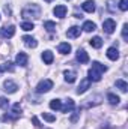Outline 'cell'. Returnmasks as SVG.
I'll return each instance as SVG.
<instances>
[{"label": "cell", "mask_w": 128, "mask_h": 129, "mask_svg": "<svg viewBox=\"0 0 128 129\" xmlns=\"http://www.w3.org/2000/svg\"><path fill=\"white\" fill-rule=\"evenodd\" d=\"M107 71V66L101 64L99 62H92V68L89 69L88 75H89V81H99L101 75Z\"/></svg>", "instance_id": "obj_1"}, {"label": "cell", "mask_w": 128, "mask_h": 129, "mask_svg": "<svg viewBox=\"0 0 128 129\" xmlns=\"http://www.w3.org/2000/svg\"><path fill=\"white\" fill-rule=\"evenodd\" d=\"M21 15H23V18H39L41 17V8L36 3L27 5V6L23 8Z\"/></svg>", "instance_id": "obj_2"}, {"label": "cell", "mask_w": 128, "mask_h": 129, "mask_svg": "<svg viewBox=\"0 0 128 129\" xmlns=\"http://www.w3.org/2000/svg\"><path fill=\"white\" fill-rule=\"evenodd\" d=\"M51 89H53V81H51V80H48V78H45V80H42V81H39V83H38V86H36V93L42 95V93L50 92Z\"/></svg>", "instance_id": "obj_3"}, {"label": "cell", "mask_w": 128, "mask_h": 129, "mask_svg": "<svg viewBox=\"0 0 128 129\" xmlns=\"http://www.w3.org/2000/svg\"><path fill=\"white\" fill-rule=\"evenodd\" d=\"M115 29H116V21L115 20H112V18H107V20H104V23H102V30L105 33H113L115 32Z\"/></svg>", "instance_id": "obj_4"}, {"label": "cell", "mask_w": 128, "mask_h": 129, "mask_svg": "<svg viewBox=\"0 0 128 129\" xmlns=\"http://www.w3.org/2000/svg\"><path fill=\"white\" fill-rule=\"evenodd\" d=\"M15 35V26H6L0 30V38L3 39H9Z\"/></svg>", "instance_id": "obj_5"}, {"label": "cell", "mask_w": 128, "mask_h": 129, "mask_svg": "<svg viewBox=\"0 0 128 129\" xmlns=\"http://www.w3.org/2000/svg\"><path fill=\"white\" fill-rule=\"evenodd\" d=\"M3 89H5L6 93L12 95V93H15V92L18 90V86H17V83H14V81H11V80H6V81L3 83Z\"/></svg>", "instance_id": "obj_6"}, {"label": "cell", "mask_w": 128, "mask_h": 129, "mask_svg": "<svg viewBox=\"0 0 128 129\" xmlns=\"http://www.w3.org/2000/svg\"><path fill=\"white\" fill-rule=\"evenodd\" d=\"M89 87H91V81H89V78H84V80H81L80 86L77 87V93L78 95H83L84 92H88Z\"/></svg>", "instance_id": "obj_7"}, {"label": "cell", "mask_w": 128, "mask_h": 129, "mask_svg": "<svg viewBox=\"0 0 128 129\" xmlns=\"http://www.w3.org/2000/svg\"><path fill=\"white\" fill-rule=\"evenodd\" d=\"M12 116H9V117H5V120H14V119H17L20 114H21V105L20 104H14L12 105Z\"/></svg>", "instance_id": "obj_8"}, {"label": "cell", "mask_w": 128, "mask_h": 129, "mask_svg": "<svg viewBox=\"0 0 128 129\" xmlns=\"http://www.w3.org/2000/svg\"><path fill=\"white\" fill-rule=\"evenodd\" d=\"M63 77H65V81L71 84V83H74V81L77 80V72L72 71V69H68V71L63 72Z\"/></svg>", "instance_id": "obj_9"}, {"label": "cell", "mask_w": 128, "mask_h": 129, "mask_svg": "<svg viewBox=\"0 0 128 129\" xmlns=\"http://www.w3.org/2000/svg\"><path fill=\"white\" fill-rule=\"evenodd\" d=\"M53 14H54L57 18H65V15H66V6H65V5H57V6L53 9Z\"/></svg>", "instance_id": "obj_10"}, {"label": "cell", "mask_w": 128, "mask_h": 129, "mask_svg": "<svg viewBox=\"0 0 128 129\" xmlns=\"http://www.w3.org/2000/svg\"><path fill=\"white\" fill-rule=\"evenodd\" d=\"M23 42H24V45L26 47H29V48H36L38 47V41L35 39V38H32V36H23Z\"/></svg>", "instance_id": "obj_11"}, {"label": "cell", "mask_w": 128, "mask_h": 129, "mask_svg": "<svg viewBox=\"0 0 128 129\" xmlns=\"http://www.w3.org/2000/svg\"><path fill=\"white\" fill-rule=\"evenodd\" d=\"M27 60H29V57H27L26 53H18L17 57H15V63L20 64V66H26L27 64Z\"/></svg>", "instance_id": "obj_12"}, {"label": "cell", "mask_w": 128, "mask_h": 129, "mask_svg": "<svg viewBox=\"0 0 128 129\" xmlns=\"http://www.w3.org/2000/svg\"><path fill=\"white\" fill-rule=\"evenodd\" d=\"M80 33H81V29H80V27L72 26L71 29H68L66 36H68V38H71V39H74V38H78V36H80Z\"/></svg>", "instance_id": "obj_13"}, {"label": "cell", "mask_w": 128, "mask_h": 129, "mask_svg": "<svg viewBox=\"0 0 128 129\" xmlns=\"http://www.w3.org/2000/svg\"><path fill=\"white\" fill-rule=\"evenodd\" d=\"M81 8H83V11L92 14V12L95 11V2H94V0H86V2L81 5Z\"/></svg>", "instance_id": "obj_14"}, {"label": "cell", "mask_w": 128, "mask_h": 129, "mask_svg": "<svg viewBox=\"0 0 128 129\" xmlns=\"http://www.w3.org/2000/svg\"><path fill=\"white\" fill-rule=\"evenodd\" d=\"M105 54H107V57H109L110 60H118V59H119V51H118V48H115V47H110Z\"/></svg>", "instance_id": "obj_15"}, {"label": "cell", "mask_w": 128, "mask_h": 129, "mask_svg": "<svg viewBox=\"0 0 128 129\" xmlns=\"http://www.w3.org/2000/svg\"><path fill=\"white\" fill-rule=\"evenodd\" d=\"M77 60H78L80 63H88V62H89L88 53H86L84 50H78V51H77Z\"/></svg>", "instance_id": "obj_16"}, {"label": "cell", "mask_w": 128, "mask_h": 129, "mask_svg": "<svg viewBox=\"0 0 128 129\" xmlns=\"http://www.w3.org/2000/svg\"><path fill=\"white\" fill-rule=\"evenodd\" d=\"M74 107H75V104H74V101L72 99H66V102H65V105H62V111L63 113H71L72 110H74Z\"/></svg>", "instance_id": "obj_17"}, {"label": "cell", "mask_w": 128, "mask_h": 129, "mask_svg": "<svg viewBox=\"0 0 128 129\" xmlns=\"http://www.w3.org/2000/svg\"><path fill=\"white\" fill-rule=\"evenodd\" d=\"M53 53L50 51V50H47V51H44L42 53V60H44V63L45 64H51L53 63Z\"/></svg>", "instance_id": "obj_18"}, {"label": "cell", "mask_w": 128, "mask_h": 129, "mask_svg": "<svg viewBox=\"0 0 128 129\" xmlns=\"http://www.w3.org/2000/svg\"><path fill=\"white\" fill-rule=\"evenodd\" d=\"M57 50H59L60 54H69V51H71V45H69L68 42H62V44H59Z\"/></svg>", "instance_id": "obj_19"}, {"label": "cell", "mask_w": 128, "mask_h": 129, "mask_svg": "<svg viewBox=\"0 0 128 129\" xmlns=\"http://www.w3.org/2000/svg\"><path fill=\"white\" fill-rule=\"evenodd\" d=\"M116 87L121 92H124V93H127V90H128V84L125 80H116Z\"/></svg>", "instance_id": "obj_20"}, {"label": "cell", "mask_w": 128, "mask_h": 129, "mask_svg": "<svg viewBox=\"0 0 128 129\" xmlns=\"http://www.w3.org/2000/svg\"><path fill=\"white\" fill-rule=\"evenodd\" d=\"M84 32H94L96 29V24L95 23H92V21H84V24H83V27H81Z\"/></svg>", "instance_id": "obj_21"}, {"label": "cell", "mask_w": 128, "mask_h": 129, "mask_svg": "<svg viewBox=\"0 0 128 129\" xmlns=\"http://www.w3.org/2000/svg\"><path fill=\"white\" fill-rule=\"evenodd\" d=\"M91 45H92L94 48H101V47H102V39H101L99 36H94V38L91 39Z\"/></svg>", "instance_id": "obj_22"}, {"label": "cell", "mask_w": 128, "mask_h": 129, "mask_svg": "<svg viewBox=\"0 0 128 129\" xmlns=\"http://www.w3.org/2000/svg\"><path fill=\"white\" fill-rule=\"evenodd\" d=\"M107 101H109L110 105H118L121 99H119V96H116L115 93H109V95H107Z\"/></svg>", "instance_id": "obj_23"}, {"label": "cell", "mask_w": 128, "mask_h": 129, "mask_svg": "<svg viewBox=\"0 0 128 129\" xmlns=\"http://www.w3.org/2000/svg\"><path fill=\"white\" fill-rule=\"evenodd\" d=\"M50 108L54 110V111L60 110V108H62V101H60V99H53V101L50 102Z\"/></svg>", "instance_id": "obj_24"}, {"label": "cell", "mask_w": 128, "mask_h": 129, "mask_svg": "<svg viewBox=\"0 0 128 129\" xmlns=\"http://www.w3.org/2000/svg\"><path fill=\"white\" fill-rule=\"evenodd\" d=\"M44 29H45L47 32L53 33L54 30H56V24H54L53 21H45V23H44Z\"/></svg>", "instance_id": "obj_25"}, {"label": "cell", "mask_w": 128, "mask_h": 129, "mask_svg": "<svg viewBox=\"0 0 128 129\" xmlns=\"http://www.w3.org/2000/svg\"><path fill=\"white\" fill-rule=\"evenodd\" d=\"M21 29L26 30V32H30V30L35 29V26H33L32 21H24V23H21Z\"/></svg>", "instance_id": "obj_26"}, {"label": "cell", "mask_w": 128, "mask_h": 129, "mask_svg": "<svg viewBox=\"0 0 128 129\" xmlns=\"http://www.w3.org/2000/svg\"><path fill=\"white\" fill-rule=\"evenodd\" d=\"M116 0H107V11L109 12H116Z\"/></svg>", "instance_id": "obj_27"}, {"label": "cell", "mask_w": 128, "mask_h": 129, "mask_svg": "<svg viewBox=\"0 0 128 129\" xmlns=\"http://www.w3.org/2000/svg\"><path fill=\"white\" fill-rule=\"evenodd\" d=\"M3 71H9V72H14V64L11 63V62H8V63H3L2 66H0V74H2Z\"/></svg>", "instance_id": "obj_28"}, {"label": "cell", "mask_w": 128, "mask_h": 129, "mask_svg": "<svg viewBox=\"0 0 128 129\" xmlns=\"http://www.w3.org/2000/svg\"><path fill=\"white\" fill-rule=\"evenodd\" d=\"M42 119L44 120H47V122H56V116H53V114H48V113H42Z\"/></svg>", "instance_id": "obj_29"}, {"label": "cell", "mask_w": 128, "mask_h": 129, "mask_svg": "<svg viewBox=\"0 0 128 129\" xmlns=\"http://www.w3.org/2000/svg\"><path fill=\"white\" fill-rule=\"evenodd\" d=\"M119 9L121 11H127L128 9V0H121L119 2Z\"/></svg>", "instance_id": "obj_30"}, {"label": "cell", "mask_w": 128, "mask_h": 129, "mask_svg": "<svg viewBox=\"0 0 128 129\" xmlns=\"http://www.w3.org/2000/svg\"><path fill=\"white\" fill-rule=\"evenodd\" d=\"M122 38H124L125 41H128V24L127 23H125L124 27H122Z\"/></svg>", "instance_id": "obj_31"}, {"label": "cell", "mask_w": 128, "mask_h": 129, "mask_svg": "<svg viewBox=\"0 0 128 129\" xmlns=\"http://www.w3.org/2000/svg\"><path fill=\"white\" fill-rule=\"evenodd\" d=\"M8 104H9V101H8L6 98L0 96V108H5V107H8Z\"/></svg>", "instance_id": "obj_32"}, {"label": "cell", "mask_w": 128, "mask_h": 129, "mask_svg": "<svg viewBox=\"0 0 128 129\" xmlns=\"http://www.w3.org/2000/svg\"><path fill=\"white\" fill-rule=\"evenodd\" d=\"M32 122H33V125H35V126H41V125H39V120H38V117H35V116H33V117H32Z\"/></svg>", "instance_id": "obj_33"}, {"label": "cell", "mask_w": 128, "mask_h": 129, "mask_svg": "<svg viewBox=\"0 0 128 129\" xmlns=\"http://www.w3.org/2000/svg\"><path fill=\"white\" fill-rule=\"evenodd\" d=\"M45 2H53V0H45Z\"/></svg>", "instance_id": "obj_34"}]
</instances>
